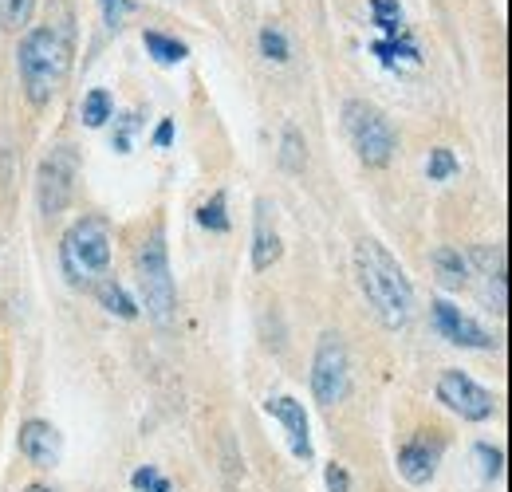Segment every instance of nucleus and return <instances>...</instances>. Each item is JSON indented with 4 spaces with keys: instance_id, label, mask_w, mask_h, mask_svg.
Segmentation results:
<instances>
[{
    "instance_id": "obj_24",
    "label": "nucleus",
    "mask_w": 512,
    "mask_h": 492,
    "mask_svg": "<svg viewBox=\"0 0 512 492\" xmlns=\"http://www.w3.org/2000/svg\"><path fill=\"white\" fill-rule=\"evenodd\" d=\"M99 8H103V24L119 32L127 24V16L134 12V0H99Z\"/></svg>"
},
{
    "instance_id": "obj_17",
    "label": "nucleus",
    "mask_w": 512,
    "mask_h": 492,
    "mask_svg": "<svg viewBox=\"0 0 512 492\" xmlns=\"http://www.w3.org/2000/svg\"><path fill=\"white\" fill-rule=\"evenodd\" d=\"M79 119H83V126H91V130H99V126L107 123V119H115V103H111V91H107V87H95V91H87V95H83V107H79Z\"/></svg>"
},
{
    "instance_id": "obj_18",
    "label": "nucleus",
    "mask_w": 512,
    "mask_h": 492,
    "mask_svg": "<svg viewBox=\"0 0 512 492\" xmlns=\"http://www.w3.org/2000/svg\"><path fill=\"white\" fill-rule=\"evenodd\" d=\"M304 162H308V146H304L300 130H296V126H288V130H284V142H280V166H284L288 174H300V170H304Z\"/></svg>"
},
{
    "instance_id": "obj_3",
    "label": "nucleus",
    "mask_w": 512,
    "mask_h": 492,
    "mask_svg": "<svg viewBox=\"0 0 512 492\" xmlns=\"http://www.w3.org/2000/svg\"><path fill=\"white\" fill-rule=\"evenodd\" d=\"M60 264L71 288H95L111 276V225L107 217H79L60 241Z\"/></svg>"
},
{
    "instance_id": "obj_27",
    "label": "nucleus",
    "mask_w": 512,
    "mask_h": 492,
    "mask_svg": "<svg viewBox=\"0 0 512 492\" xmlns=\"http://www.w3.org/2000/svg\"><path fill=\"white\" fill-rule=\"evenodd\" d=\"M138 126H142V119H138L134 111L119 119V130H115V150H119V154H130V138H134V130H138Z\"/></svg>"
},
{
    "instance_id": "obj_15",
    "label": "nucleus",
    "mask_w": 512,
    "mask_h": 492,
    "mask_svg": "<svg viewBox=\"0 0 512 492\" xmlns=\"http://www.w3.org/2000/svg\"><path fill=\"white\" fill-rule=\"evenodd\" d=\"M91 292H95V300H99L103 308L111 311V315H119V319H134V315H138V304L130 300L127 288H123L115 276H103V280H99Z\"/></svg>"
},
{
    "instance_id": "obj_19",
    "label": "nucleus",
    "mask_w": 512,
    "mask_h": 492,
    "mask_svg": "<svg viewBox=\"0 0 512 492\" xmlns=\"http://www.w3.org/2000/svg\"><path fill=\"white\" fill-rule=\"evenodd\" d=\"M260 56L272 63H288L292 48H288V36H284L280 24H264V28H260Z\"/></svg>"
},
{
    "instance_id": "obj_28",
    "label": "nucleus",
    "mask_w": 512,
    "mask_h": 492,
    "mask_svg": "<svg viewBox=\"0 0 512 492\" xmlns=\"http://www.w3.org/2000/svg\"><path fill=\"white\" fill-rule=\"evenodd\" d=\"M323 481H327V492H351V477H347V469L343 465H327V473H323Z\"/></svg>"
},
{
    "instance_id": "obj_32",
    "label": "nucleus",
    "mask_w": 512,
    "mask_h": 492,
    "mask_svg": "<svg viewBox=\"0 0 512 492\" xmlns=\"http://www.w3.org/2000/svg\"><path fill=\"white\" fill-rule=\"evenodd\" d=\"M20 492H56V489H48V485H28V489H20Z\"/></svg>"
},
{
    "instance_id": "obj_25",
    "label": "nucleus",
    "mask_w": 512,
    "mask_h": 492,
    "mask_svg": "<svg viewBox=\"0 0 512 492\" xmlns=\"http://www.w3.org/2000/svg\"><path fill=\"white\" fill-rule=\"evenodd\" d=\"M375 52H379V60L383 63H394L398 56H402V60H418V48H414V44H406V40L398 44V36L379 40V44H375Z\"/></svg>"
},
{
    "instance_id": "obj_11",
    "label": "nucleus",
    "mask_w": 512,
    "mask_h": 492,
    "mask_svg": "<svg viewBox=\"0 0 512 492\" xmlns=\"http://www.w3.org/2000/svg\"><path fill=\"white\" fill-rule=\"evenodd\" d=\"M280 229H276V205L268 197H256V217H253V268L268 272L280 260Z\"/></svg>"
},
{
    "instance_id": "obj_6",
    "label": "nucleus",
    "mask_w": 512,
    "mask_h": 492,
    "mask_svg": "<svg viewBox=\"0 0 512 492\" xmlns=\"http://www.w3.org/2000/svg\"><path fill=\"white\" fill-rule=\"evenodd\" d=\"M312 394L320 406H339L351 394V363H347V347L335 331H327L316 347L312 359Z\"/></svg>"
},
{
    "instance_id": "obj_23",
    "label": "nucleus",
    "mask_w": 512,
    "mask_h": 492,
    "mask_svg": "<svg viewBox=\"0 0 512 492\" xmlns=\"http://www.w3.org/2000/svg\"><path fill=\"white\" fill-rule=\"evenodd\" d=\"M32 8H36V0H0V20L8 28H24L28 16H32Z\"/></svg>"
},
{
    "instance_id": "obj_13",
    "label": "nucleus",
    "mask_w": 512,
    "mask_h": 492,
    "mask_svg": "<svg viewBox=\"0 0 512 492\" xmlns=\"http://www.w3.org/2000/svg\"><path fill=\"white\" fill-rule=\"evenodd\" d=\"M434 469H438V449H434L430 441L414 437V441H406V445L398 449V473H402L410 485H430Z\"/></svg>"
},
{
    "instance_id": "obj_30",
    "label": "nucleus",
    "mask_w": 512,
    "mask_h": 492,
    "mask_svg": "<svg viewBox=\"0 0 512 492\" xmlns=\"http://www.w3.org/2000/svg\"><path fill=\"white\" fill-rule=\"evenodd\" d=\"M170 142H174V119H162L158 130H154V146H158V150H166Z\"/></svg>"
},
{
    "instance_id": "obj_31",
    "label": "nucleus",
    "mask_w": 512,
    "mask_h": 492,
    "mask_svg": "<svg viewBox=\"0 0 512 492\" xmlns=\"http://www.w3.org/2000/svg\"><path fill=\"white\" fill-rule=\"evenodd\" d=\"M150 492H170V481H166V477H158V481H154V489Z\"/></svg>"
},
{
    "instance_id": "obj_21",
    "label": "nucleus",
    "mask_w": 512,
    "mask_h": 492,
    "mask_svg": "<svg viewBox=\"0 0 512 492\" xmlns=\"http://www.w3.org/2000/svg\"><path fill=\"white\" fill-rule=\"evenodd\" d=\"M453 174H457V158H453V150L434 146V150H430V162H426V178H430V182H446V178H453Z\"/></svg>"
},
{
    "instance_id": "obj_10",
    "label": "nucleus",
    "mask_w": 512,
    "mask_h": 492,
    "mask_svg": "<svg viewBox=\"0 0 512 492\" xmlns=\"http://www.w3.org/2000/svg\"><path fill=\"white\" fill-rule=\"evenodd\" d=\"M16 445H20L24 461H28V465H36V469H56V465H60V457H64L60 430H56L52 422H40V418H32V422H24V426H20Z\"/></svg>"
},
{
    "instance_id": "obj_14",
    "label": "nucleus",
    "mask_w": 512,
    "mask_h": 492,
    "mask_svg": "<svg viewBox=\"0 0 512 492\" xmlns=\"http://www.w3.org/2000/svg\"><path fill=\"white\" fill-rule=\"evenodd\" d=\"M434 272H438V284H442L446 292H461L465 280H469V264H465V256L449 245H442L438 252H434Z\"/></svg>"
},
{
    "instance_id": "obj_1",
    "label": "nucleus",
    "mask_w": 512,
    "mask_h": 492,
    "mask_svg": "<svg viewBox=\"0 0 512 492\" xmlns=\"http://www.w3.org/2000/svg\"><path fill=\"white\" fill-rule=\"evenodd\" d=\"M16 71H20V87H24L28 103L48 107L60 95L67 71H71V28L67 24L28 28L16 48Z\"/></svg>"
},
{
    "instance_id": "obj_12",
    "label": "nucleus",
    "mask_w": 512,
    "mask_h": 492,
    "mask_svg": "<svg viewBox=\"0 0 512 492\" xmlns=\"http://www.w3.org/2000/svg\"><path fill=\"white\" fill-rule=\"evenodd\" d=\"M264 410L284 426L292 453H296L300 461H312V437H308V414H304V406H300L296 398H268Z\"/></svg>"
},
{
    "instance_id": "obj_7",
    "label": "nucleus",
    "mask_w": 512,
    "mask_h": 492,
    "mask_svg": "<svg viewBox=\"0 0 512 492\" xmlns=\"http://www.w3.org/2000/svg\"><path fill=\"white\" fill-rule=\"evenodd\" d=\"M438 402L465 422H489L497 410V398L481 382H473L465 370H446L438 378Z\"/></svg>"
},
{
    "instance_id": "obj_29",
    "label": "nucleus",
    "mask_w": 512,
    "mask_h": 492,
    "mask_svg": "<svg viewBox=\"0 0 512 492\" xmlns=\"http://www.w3.org/2000/svg\"><path fill=\"white\" fill-rule=\"evenodd\" d=\"M158 477H162V473H158L154 465H142V469H134V477H130V485H134V489H138V492H150V489H154V481H158Z\"/></svg>"
},
{
    "instance_id": "obj_22",
    "label": "nucleus",
    "mask_w": 512,
    "mask_h": 492,
    "mask_svg": "<svg viewBox=\"0 0 512 492\" xmlns=\"http://www.w3.org/2000/svg\"><path fill=\"white\" fill-rule=\"evenodd\" d=\"M371 8H375V20H379V28H383L386 36H398L402 32V8H398V0H371Z\"/></svg>"
},
{
    "instance_id": "obj_4",
    "label": "nucleus",
    "mask_w": 512,
    "mask_h": 492,
    "mask_svg": "<svg viewBox=\"0 0 512 492\" xmlns=\"http://www.w3.org/2000/svg\"><path fill=\"white\" fill-rule=\"evenodd\" d=\"M134 276L142 288V308L154 323H170L178 308V292H174V276H170V252H166V233L154 229L138 252H134Z\"/></svg>"
},
{
    "instance_id": "obj_20",
    "label": "nucleus",
    "mask_w": 512,
    "mask_h": 492,
    "mask_svg": "<svg viewBox=\"0 0 512 492\" xmlns=\"http://www.w3.org/2000/svg\"><path fill=\"white\" fill-rule=\"evenodd\" d=\"M197 221H201V229H209V233H229V213H225V193H221V189L197 209Z\"/></svg>"
},
{
    "instance_id": "obj_8",
    "label": "nucleus",
    "mask_w": 512,
    "mask_h": 492,
    "mask_svg": "<svg viewBox=\"0 0 512 492\" xmlns=\"http://www.w3.org/2000/svg\"><path fill=\"white\" fill-rule=\"evenodd\" d=\"M71 189H75V150H71V146H56V150L40 162V174H36V201H40V213H48V217L64 213L67 201H71Z\"/></svg>"
},
{
    "instance_id": "obj_9",
    "label": "nucleus",
    "mask_w": 512,
    "mask_h": 492,
    "mask_svg": "<svg viewBox=\"0 0 512 492\" xmlns=\"http://www.w3.org/2000/svg\"><path fill=\"white\" fill-rule=\"evenodd\" d=\"M430 319H434V331L449 339L453 347H473V351H489L493 347V335L461 308H453L449 300H434L430 304Z\"/></svg>"
},
{
    "instance_id": "obj_26",
    "label": "nucleus",
    "mask_w": 512,
    "mask_h": 492,
    "mask_svg": "<svg viewBox=\"0 0 512 492\" xmlns=\"http://www.w3.org/2000/svg\"><path fill=\"white\" fill-rule=\"evenodd\" d=\"M477 457H481V473H485L489 481H497V477H501V465H505V453L481 441V445H477Z\"/></svg>"
},
{
    "instance_id": "obj_2",
    "label": "nucleus",
    "mask_w": 512,
    "mask_h": 492,
    "mask_svg": "<svg viewBox=\"0 0 512 492\" xmlns=\"http://www.w3.org/2000/svg\"><path fill=\"white\" fill-rule=\"evenodd\" d=\"M355 272H359V288H363L367 304L383 319V327L402 331L414 315V288H410L402 264L379 241H359L355 245Z\"/></svg>"
},
{
    "instance_id": "obj_5",
    "label": "nucleus",
    "mask_w": 512,
    "mask_h": 492,
    "mask_svg": "<svg viewBox=\"0 0 512 492\" xmlns=\"http://www.w3.org/2000/svg\"><path fill=\"white\" fill-rule=\"evenodd\" d=\"M343 126H347V134H351L355 154H359L367 166H386V162H390V154H394V130H390V123L383 119L379 107H371V103H363V99H351V103L343 107Z\"/></svg>"
},
{
    "instance_id": "obj_16",
    "label": "nucleus",
    "mask_w": 512,
    "mask_h": 492,
    "mask_svg": "<svg viewBox=\"0 0 512 492\" xmlns=\"http://www.w3.org/2000/svg\"><path fill=\"white\" fill-rule=\"evenodd\" d=\"M142 44H146V52L162 63V67H174V63H182L190 56V48H186L182 40H174V36H166V32H154V28L142 32Z\"/></svg>"
}]
</instances>
